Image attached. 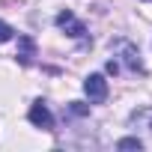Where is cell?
Segmentation results:
<instances>
[{"label":"cell","mask_w":152,"mask_h":152,"mask_svg":"<svg viewBox=\"0 0 152 152\" xmlns=\"http://www.w3.org/2000/svg\"><path fill=\"white\" fill-rule=\"evenodd\" d=\"M33 39L30 36H21L18 39V57H21V63H30V57H33Z\"/></svg>","instance_id":"5"},{"label":"cell","mask_w":152,"mask_h":152,"mask_svg":"<svg viewBox=\"0 0 152 152\" xmlns=\"http://www.w3.org/2000/svg\"><path fill=\"white\" fill-rule=\"evenodd\" d=\"M116 48L122 51V63H125L131 72H143V63H140V54H137L134 45H128V42H116Z\"/></svg>","instance_id":"4"},{"label":"cell","mask_w":152,"mask_h":152,"mask_svg":"<svg viewBox=\"0 0 152 152\" xmlns=\"http://www.w3.org/2000/svg\"><path fill=\"white\" fill-rule=\"evenodd\" d=\"M84 93H87V99L90 102H104L107 99V81L102 78V75H90V78L84 81Z\"/></svg>","instance_id":"1"},{"label":"cell","mask_w":152,"mask_h":152,"mask_svg":"<svg viewBox=\"0 0 152 152\" xmlns=\"http://www.w3.org/2000/svg\"><path fill=\"white\" fill-rule=\"evenodd\" d=\"M116 146H119V149H140V140H137V137H125V140H119Z\"/></svg>","instance_id":"7"},{"label":"cell","mask_w":152,"mask_h":152,"mask_svg":"<svg viewBox=\"0 0 152 152\" xmlns=\"http://www.w3.org/2000/svg\"><path fill=\"white\" fill-rule=\"evenodd\" d=\"M107 72L116 75V72H119V63H116V60H107Z\"/></svg>","instance_id":"8"},{"label":"cell","mask_w":152,"mask_h":152,"mask_svg":"<svg viewBox=\"0 0 152 152\" xmlns=\"http://www.w3.org/2000/svg\"><path fill=\"white\" fill-rule=\"evenodd\" d=\"M12 33H15V30H12L6 21H0V45H3V42H9V39H12Z\"/></svg>","instance_id":"6"},{"label":"cell","mask_w":152,"mask_h":152,"mask_svg":"<svg viewBox=\"0 0 152 152\" xmlns=\"http://www.w3.org/2000/svg\"><path fill=\"white\" fill-rule=\"evenodd\" d=\"M27 116H30V122L36 128H54V116H51V110H48L45 102H33V107H30Z\"/></svg>","instance_id":"3"},{"label":"cell","mask_w":152,"mask_h":152,"mask_svg":"<svg viewBox=\"0 0 152 152\" xmlns=\"http://www.w3.org/2000/svg\"><path fill=\"white\" fill-rule=\"evenodd\" d=\"M57 27H60V30H66L69 36H75V39H81V36L87 33V27H84V24H81L78 18H75V15H72L69 9H63V12L57 15Z\"/></svg>","instance_id":"2"}]
</instances>
